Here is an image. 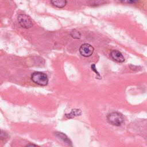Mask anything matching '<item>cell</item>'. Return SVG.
Returning a JSON list of instances; mask_svg holds the SVG:
<instances>
[{
    "label": "cell",
    "instance_id": "cell-4",
    "mask_svg": "<svg viewBox=\"0 0 147 147\" xmlns=\"http://www.w3.org/2000/svg\"><path fill=\"white\" fill-rule=\"evenodd\" d=\"M94 51V47L91 45L87 43L82 44L79 48L80 53L84 57H89L91 56Z\"/></svg>",
    "mask_w": 147,
    "mask_h": 147
},
{
    "label": "cell",
    "instance_id": "cell-5",
    "mask_svg": "<svg viewBox=\"0 0 147 147\" xmlns=\"http://www.w3.org/2000/svg\"><path fill=\"white\" fill-rule=\"evenodd\" d=\"M110 56L114 60L119 63H122L125 61V58L121 52L117 50H113L110 53Z\"/></svg>",
    "mask_w": 147,
    "mask_h": 147
},
{
    "label": "cell",
    "instance_id": "cell-1",
    "mask_svg": "<svg viewBox=\"0 0 147 147\" xmlns=\"http://www.w3.org/2000/svg\"><path fill=\"white\" fill-rule=\"evenodd\" d=\"M31 79L34 83L41 86H46L48 83L47 75L41 72H35L33 73Z\"/></svg>",
    "mask_w": 147,
    "mask_h": 147
},
{
    "label": "cell",
    "instance_id": "cell-2",
    "mask_svg": "<svg viewBox=\"0 0 147 147\" xmlns=\"http://www.w3.org/2000/svg\"><path fill=\"white\" fill-rule=\"evenodd\" d=\"M107 118L110 124L116 126H120L124 121L123 116L121 113L117 112H113L110 113L107 115Z\"/></svg>",
    "mask_w": 147,
    "mask_h": 147
},
{
    "label": "cell",
    "instance_id": "cell-8",
    "mask_svg": "<svg viewBox=\"0 0 147 147\" xmlns=\"http://www.w3.org/2000/svg\"><path fill=\"white\" fill-rule=\"evenodd\" d=\"M81 114V111L79 109H77V110H72V111L68 114H65V116L68 118H73L75 116L77 115H79Z\"/></svg>",
    "mask_w": 147,
    "mask_h": 147
},
{
    "label": "cell",
    "instance_id": "cell-11",
    "mask_svg": "<svg viewBox=\"0 0 147 147\" xmlns=\"http://www.w3.org/2000/svg\"><path fill=\"white\" fill-rule=\"evenodd\" d=\"M26 146H36V145H33V144H29V145H27Z\"/></svg>",
    "mask_w": 147,
    "mask_h": 147
},
{
    "label": "cell",
    "instance_id": "cell-6",
    "mask_svg": "<svg viewBox=\"0 0 147 147\" xmlns=\"http://www.w3.org/2000/svg\"><path fill=\"white\" fill-rule=\"evenodd\" d=\"M51 3L56 7L63 8L67 4L66 0H51Z\"/></svg>",
    "mask_w": 147,
    "mask_h": 147
},
{
    "label": "cell",
    "instance_id": "cell-7",
    "mask_svg": "<svg viewBox=\"0 0 147 147\" xmlns=\"http://www.w3.org/2000/svg\"><path fill=\"white\" fill-rule=\"evenodd\" d=\"M56 136L59 137L60 139H61V140H63L64 142L67 143L68 145H71V141L68 138V137L65 135L63 133H60V132H58V133H56Z\"/></svg>",
    "mask_w": 147,
    "mask_h": 147
},
{
    "label": "cell",
    "instance_id": "cell-3",
    "mask_svg": "<svg viewBox=\"0 0 147 147\" xmlns=\"http://www.w3.org/2000/svg\"><path fill=\"white\" fill-rule=\"evenodd\" d=\"M18 21L20 25L25 29L30 28L33 26L32 20L26 14H20L18 16Z\"/></svg>",
    "mask_w": 147,
    "mask_h": 147
},
{
    "label": "cell",
    "instance_id": "cell-9",
    "mask_svg": "<svg viewBox=\"0 0 147 147\" xmlns=\"http://www.w3.org/2000/svg\"><path fill=\"white\" fill-rule=\"evenodd\" d=\"M71 36H72V38H75V39H79L81 37V34L79 32L76 30H72L71 33H70Z\"/></svg>",
    "mask_w": 147,
    "mask_h": 147
},
{
    "label": "cell",
    "instance_id": "cell-10",
    "mask_svg": "<svg viewBox=\"0 0 147 147\" xmlns=\"http://www.w3.org/2000/svg\"><path fill=\"white\" fill-rule=\"evenodd\" d=\"M139 0H121L122 3L130 4V3H137Z\"/></svg>",
    "mask_w": 147,
    "mask_h": 147
}]
</instances>
